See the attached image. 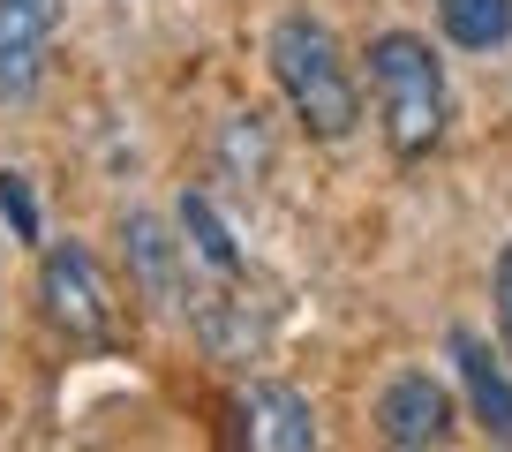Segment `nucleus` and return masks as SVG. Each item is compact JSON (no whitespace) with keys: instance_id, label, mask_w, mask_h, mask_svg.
Listing matches in <instances>:
<instances>
[{"instance_id":"obj_1","label":"nucleus","mask_w":512,"mask_h":452,"mask_svg":"<svg viewBox=\"0 0 512 452\" xmlns=\"http://www.w3.org/2000/svg\"><path fill=\"white\" fill-rule=\"evenodd\" d=\"M264 61H272L279 91H287V106L302 113V129H309V136H347L354 121H362L354 76H347V61H339V38L324 31V23H309V16L272 23V46H264Z\"/></svg>"},{"instance_id":"obj_2","label":"nucleus","mask_w":512,"mask_h":452,"mask_svg":"<svg viewBox=\"0 0 512 452\" xmlns=\"http://www.w3.org/2000/svg\"><path fill=\"white\" fill-rule=\"evenodd\" d=\"M369 83H377L392 151L422 159L445 136V68H437V53L415 31H384V38H369Z\"/></svg>"},{"instance_id":"obj_3","label":"nucleus","mask_w":512,"mask_h":452,"mask_svg":"<svg viewBox=\"0 0 512 452\" xmlns=\"http://www.w3.org/2000/svg\"><path fill=\"white\" fill-rule=\"evenodd\" d=\"M38 294H46V317L61 324L76 347H113V294L106 279H98L91 249H53L46 264H38Z\"/></svg>"},{"instance_id":"obj_4","label":"nucleus","mask_w":512,"mask_h":452,"mask_svg":"<svg viewBox=\"0 0 512 452\" xmlns=\"http://www.w3.org/2000/svg\"><path fill=\"white\" fill-rule=\"evenodd\" d=\"M61 0H0V98H31Z\"/></svg>"},{"instance_id":"obj_5","label":"nucleus","mask_w":512,"mask_h":452,"mask_svg":"<svg viewBox=\"0 0 512 452\" xmlns=\"http://www.w3.org/2000/svg\"><path fill=\"white\" fill-rule=\"evenodd\" d=\"M377 422H384V437H392V445H445L452 400H445V385H430L422 370H407V377H392V385H384Z\"/></svg>"},{"instance_id":"obj_6","label":"nucleus","mask_w":512,"mask_h":452,"mask_svg":"<svg viewBox=\"0 0 512 452\" xmlns=\"http://www.w3.org/2000/svg\"><path fill=\"white\" fill-rule=\"evenodd\" d=\"M452 370H460L467 400H475V422L497 437V445H512V377L497 370V355L482 347V332H467V324H452Z\"/></svg>"},{"instance_id":"obj_7","label":"nucleus","mask_w":512,"mask_h":452,"mask_svg":"<svg viewBox=\"0 0 512 452\" xmlns=\"http://www.w3.org/2000/svg\"><path fill=\"white\" fill-rule=\"evenodd\" d=\"M249 422H256V445L264 452H309L317 445V415L294 385H249Z\"/></svg>"},{"instance_id":"obj_8","label":"nucleus","mask_w":512,"mask_h":452,"mask_svg":"<svg viewBox=\"0 0 512 452\" xmlns=\"http://www.w3.org/2000/svg\"><path fill=\"white\" fill-rule=\"evenodd\" d=\"M121 242H128V264L144 272L151 302H181V272H174V242H166V226L151 219V211H128L121 226Z\"/></svg>"},{"instance_id":"obj_9","label":"nucleus","mask_w":512,"mask_h":452,"mask_svg":"<svg viewBox=\"0 0 512 452\" xmlns=\"http://www.w3.org/2000/svg\"><path fill=\"white\" fill-rule=\"evenodd\" d=\"M437 23H445L452 46L497 53L512 38V0H437Z\"/></svg>"},{"instance_id":"obj_10","label":"nucleus","mask_w":512,"mask_h":452,"mask_svg":"<svg viewBox=\"0 0 512 452\" xmlns=\"http://www.w3.org/2000/svg\"><path fill=\"white\" fill-rule=\"evenodd\" d=\"M181 234H189V249L211 272H226V279L241 272V249H234V234H226V219L211 211V196H181Z\"/></svg>"},{"instance_id":"obj_11","label":"nucleus","mask_w":512,"mask_h":452,"mask_svg":"<svg viewBox=\"0 0 512 452\" xmlns=\"http://www.w3.org/2000/svg\"><path fill=\"white\" fill-rule=\"evenodd\" d=\"M0 219L16 226V242H38V204L23 189V174H8V166H0Z\"/></svg>"},{"instance_id":"obj_12","label":"nucleus","mask_w":512,"mask_h":452,"mask_svg":"<svg viewBox=\"0 0 512 452\" xmlns=\"http://www.w3.org/2000/svg\"><path fill=\"white\" fill-rule=\"evenodd\" d=\"M497 332H505V347H512V249L497 257Z\"/></svg>"}]
</instances>
